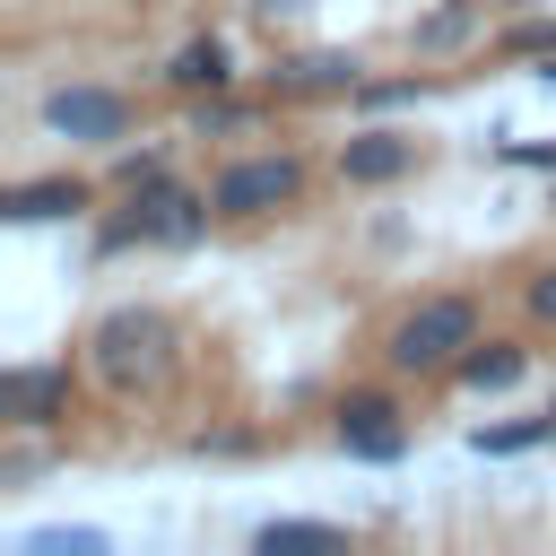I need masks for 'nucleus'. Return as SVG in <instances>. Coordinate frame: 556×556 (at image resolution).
Segmentation results:
<instances>
[{"label":"nucleus","mask_w":556,"mask_h":556,"mask_svg":"<svg viewBox=\"0 0 556 556\" xmlns=\"http://www.w3.org/2000/svg\"><path fill=\"white\" fill-rule=\"evenodd\" d=\"M78 365H87V382H96L104 400H156V391L174 382V365H182V330H174V313H156V304H113V313L87 321Z\"/></svg>","instance_id":"nucleus-1"},{"label":"nucleus","mask_w":556,"mask_h":556,"mask_svg":"<svg viewBox=\"0 0 556 556\" xmlns=\"http://www.w3.org/2000/svg\"><path fill=\"white\" fill-rule=\"evenodd\" d=\"M469 339H478V295H417L382 330V365L400 382H434V374H452L469 356Z\"/></svg>","instance_id":"nucleus-2"},{"label":"nucleus","mask_w":556,"mask_h":556,"mask_svg":"<svg viewBox=\"0 0 556 556\" xmlns=\"http://www.w3.org/2000/svg\"><path fill=\"white\" fill-rule=\"evenodd\" d=\"M208 217H217V200H208V182L191 191V182H174V174H156V182H130V191H122V208L104 217V252H130V243H156V252H182V243H200V235H208Z\"/></svg>","instance_id":"nucleus-3"},{"label":"nucleus","mask_w":556,"mask_h":556,"mask_svg":"<svg viewBox=\"0 0 556 556\" xmlns=\"http://www.w3.org/2000/svg\"><path fill=\"white\" fill-rule=\"evenodd\" d=\"M304 182H313V165H304L295 148H252V156H226V165L208 174V200H217V217H226V226H252V217L295 208V200H304Z\"/></svg>","instance_id":"nucleus-4"},{"label":"nucleus","mask_w":556,"mask_h":556,"mask_svg":"<svg viewBox=\"0 0 556 556\" xmlns=\"http://www.w3.org/2000/svg\"><path fill=\"white\" fill-rule=\"evenodd\" d=\"M70 391H78L70 356H17V365L0 374V426H9V434H52V426L70 417Z\"/></svg>","instance_id":"nucleus-5"},{"label":"nucleus","mask_w":556,"mask_h":556,"mask_svg":"<svg viewBox=\"0 0 556 556\" xmlns=\"http://www.w3.org/2000/svg\"><path fill=\"white\" fill-rule=\"evenodd\" d=\"M35 113H43V130L70 139V148H113V139H130V96H122V87L70 78V87H43Z\"/></svg>","instance_id":"nucleus-6"},{"label":"nucleus","mask_w":556,"mask_h":556,"mask_svg":"<svg viewBox=\"0 0 556 556\" xmlns=\"http://www.w3.org/2000/svg\"><path fill=\"white\" fill-rule=\"evenodd\" d=\"M330 443H339L348 460L391 469V460L408 452V417H400V400H391V391H348V400L330 408Z\"/></svg>","instance_id":"nucleus-7"},{"label":"nucleus","mask_w":556,"mask_h":556,"mask_svg":"<svg viewBox=\"0 0 556 556\" xmlns=\"http://www.w3.org/2000/svg\"><path fill=\"white\" fill-rule=\"evenodd\" d=\"M356 87H365V61H356V52H339V43H313V52L269 61V96H287V104H313V96H356Z\"/></svg>","instance_id":"nucleus-8"},{"label":"nucleus","mask_w":556,"mask_h":556,"mask_svg":"<svg viewBox=\"0 0 556 556\" xmlns=\"http://www.w3.org/2000/svg\"><path fill=\"white\" fill-rule=\"evenodd\" d=\"M400 174H417V130L365 122V130H348V139H339V182L382 191V182H400Z\"/></svg>","instance_id":"nucleus-9"},{"label":"nucleus","mask_w":556,"mask_h":556,"mask_svg":"<svg viewBox=\"0 0 556 556\" xmlns=\"http://www.w3.org/2000/svg\"><path fill=\"white\" fill-rule=\"evenodd\" d=\"M87 208H96V182L87 174H35V182H17L0 200L9 226H61V217H87Z\"/></svg>","instance_id":"nucleus-10"},{"label":"nucleus","mask_w":556,"mask_h":556,"mask_svg":"<svg viewBox=\"0 0 556 556\" xmlns=\"http://www.w3.org/2000/svg\"><path fill=\"white\" fill-rule=\"evenodd\" d=\"M156 78H165L174 96H217V87H235V52H226V35H182Z\"/></svg>","instance_id":"nucleus-11"},{"label":"nucleus","mask_w":556,"mask_h":556,"mask_svg":"<svg viewBox=\"0 0 556 556\" xmlns=\"http://www.w3.org/2000/svg\"><path fill=\"white\" fill-rule=\"evenodd\" d=\"M486 9L495 0H434L417 26H408V52L417 61H443V52H469L478 35H486Z\"/></svg>","instance_id":"nucleus-12"},{"label":"nucleus","mask_w":556,"mask_h":556,"mask_svg":"<svg viewBox=\"0 0 556 556\" xmlns=\"http://www.w3.org/2000/svg\"><path fill=\"white\" fill-rule=\"evenodd\" d=\"M521 374H530V348L521 339H469V356L452 365L460 391H513Z\"/></svg>","instance_id":"nucleus-13"},{"label":"nucleus","mask_w":556,"mask_h":556,"mask_svg":"<svg viewBox=\"0 0 556 556\" xmlns=\"http://www.w3.org/2000/svg\"><path fill=\"white\" fill-rule=\"evenodd\" d=\"M539 443H556V408H547V400H539L530 417H504V426H478V434H469L478 460H521V452H539Z\"/></svg>","instance_id":"nucleus-14"},{"label":"nucleus","mask_w":556,"mask_h":556,"mask_svg":"<svg viewBox=\"0 0 556 556\" xmlns=\"http://www.w3.org/2000/svg\"><path fill=\"white\" fill-rule=\"evenodd\" d=\"M252 547H261V556H330V547H348V530H339V521H295V513H287V521H261Z\"/></svg>","instance_id":"nucleus-15"},{"label":"nucleus","mask_w":556,"mask_h":556,"mask_svg":"<svg viewBox=\"0 0 556 556\" xmlns=\"http://www.w3.org/2000/svg\"><path fill=\"white\" fill-rule=\"evenodd\" d=\"M504 61H556V9H521L504 35H495Z\"/></svg>","instance_id":"nucleus-16"},{"label":"nucleus","mask_w":556,"mask_h":556,"mask_svg":"<svg viewBox=\"0 0 556 556\" xmlns=\"http://www.w3.org/2000/svg\"><path fill=\"white\" fill-rule=\"evenodd\" d=\"M252 122V104L235 96V87H217V96H191V139H226V130H243Z\"/></svg>","instance_id":"nucleus-17"},{"label":"nucleus","mask_w":556,"mask_h":556,"mask_svg":"<svg viewBox=\"0 0 556 556\" xmlns=\"http://www.w3.org/2000/svg\"><path fill=\"white\" fill-rule=\"evenodd\" d=\"M113 539L104 530H70V521H52V530H26L17 539V556H104Z\"/></svg>","instance_id":"nucleus-18"},{"label":"nucleus","mask_w":556,"mask_h":556,"mask_svg":"<svg viewBox=\"0 0 556 556\" xmlns=\"http://www.w3.org/2000/svg\"><path fill=\"white\" fill-rule=\"evenodd\" d=\"M426 87H434V78H417V70H408V78H365L356 104H365V113H400V104H417Z\"/></svg>","instance_id":"nucleus-19"},{"label":"nucleus","mask_w":556,"mask_h":556,"mask_svg":"<svg viewBox=\"0 0 556 556\" xmlns=\"http://www.w3.org/2000/svg\"><path fill=\"white\" fill-rule=\"evenodd\" d=\"M521 313H530L539 330H556V261H539V269L521 278Z\"/></svg>","instance_id":"nucleus-20"},{"label":"nucleus","mask_w":556,"mask_h":556,"mask_svg":"<svg viewBox=\"0 0 556 556\" xmlns=\"http://www.w3.org/2000/svg\"><path fill=\"white\" fill-rule=\"evenodd\" d=\"M156 174H174L165 148H122V156H113V182H122V191H130V182H156Z\"/></svg>","instance_id":"nucleus-21"},{"label":"nucleus","mask_w":556,"mask_h":556,"mask_svg":"<svg viewBox=\"0 0 556 556\" xmlns=\"http://www.w3.org/2000/svg\"><path fill=\"white\" fill-rule=\"evenodd\" d=\"M495 156L521 174H556V139H495Z\"/></svg>","instance_id":"nucleus-22"},{"label":"nucleus","mask_w":556,"mask_h":556,"mask_svg":"<svg viewBox=\"0 0 556 556\" xmlns=\"http://www.w3.org/2000/svg\"><path fill=\"white\" fill-rule=\"evenodd\" d=\"M191 452H200V460H235V452H252V434H243V426H226V434H191Z\"/></svg>","instance_id":"nucleus-23"},{"label":"nucleus","mask_w":556,"mask_h":556,"mask_svg":"<svg viewBox=\"0 0 556 556\" xmlns=\"http://www.w3.org/2000/svg\"><path fill=\"white\" fill-rule=\"evenodd\" d=\"M243 9H261V17H278V9H304V0H243Z\"/></svg>","instance_id":"nucleus-24"},{"label":"nucleus","mask_w":556,"mask_h":556,"mask_svg":"<svg viewBox=\"0 0 556 556\" xmlns=\"http://www.w3.org/2000/svg\"><path fill=\"white\" fill-rule=\"evenodd\" d=\"M539 78H547V87H556V61H539Z\"/></svg>","instance_id":"nucleus-25"},{"label":"nucleus","mask_w":556,"mask_h":556,"mask_svg":"<svg viewBox=\"0 0 556 556\" xmlns=\"http://www.w3.org/2000/svg\"><path fill=\"white\" fill-rule=\"evenodd\" d=\"M495 9H539V0H495Z\"/></svg>","instance_id":"nucleus-26"},{"label":"nucleus","mask_w":556,"mask_h":556,"mask_svg":"<svg viewBox=\"0 0 556 556\" xmlns=\"http://www.w3.org/2000/svg\"><path fill=\"white\" fill-rule=\"evenodd\" d=\"M547 408H556V391H547Z\"/></svg>","instance_id":"nucleus-27"}]
</instances>
